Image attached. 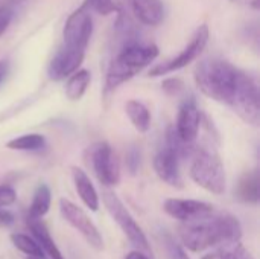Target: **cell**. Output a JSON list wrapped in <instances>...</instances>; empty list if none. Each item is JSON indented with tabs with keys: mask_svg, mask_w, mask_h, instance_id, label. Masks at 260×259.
Wrapping results in <instances>:
<instances>
[{
	"mask_svg": "<svg viewBox=\"0 0 260 259\" xmlns=\"http://www.w3.org/2000/svg\"><path fill=\"white\" fill-rule=\"evenodd\" d=\"M190 179L201 186L203 189L221 195L227 188V176L224 165L216 154V151L210 148L197 150L193 154V160L190 165Z\"/></svg>",
	"mask_w": 260,
	"mask_h": 259,
	"instance_id": "277c9868",
	"label": "cell"
},
{
	"mask_svg": "<svg viewBox=\"0 0 260 259\" xmlns=\"http://www.w3.org/2000/svg\"><path fill=\"white\" fill-rule=\"evenodd\" d=\"M163 209L169 217L180 221H189L213 212L212 205L190 198H168L163 203Z\"/></svg>",
	"mask_w": 260,
	"mask_h": 259,
	"instance_id": "7c38bea8",
	"label": "cell"
},
{
	"mask_svg": "<svg viewBox=\"0 0 260 259\" xmlns=\"http://www.w3.org/2000/svg\"><path fill=\"white\" fill-rule=\"evenodd\" d=\"M201 127V111L197 107L195 101H186L178 111L175 131L177 134L189 143H195Z\"/></svg>",
	"mask_w": 260,
	"mask_h": 259,
	"instance_id": "5bb4252c",
	"label": "cell"
},
{
	"mask_svg": "<svg viewBox=\"0 0 260 259\" xmlns=\"http://www.w3.org/2000/svg\"><path fill=\"white\" fill-rule=\"evenodd\" d=\"M125 259H149L148 255H145V253H142V252H139V250H134V252H129Z\"/></svg>",
	"mask_w": 260,
	"mask_h": 259,
	"instance_id": "1f68e13d",
	"label": "cell"
},
{
	"mask_svg": "<svg viewBox=\"0 0 260 259\" xmlns=\"http://www.w3.org/2000/svg\"><path fill=\"white\" fill-rule=\"evenodd\" d=\"M50 203H52V192H50L49 186L44 183L38 185V188L35 189L34 197H32V203L29 208V217L30 218H43L49 212Z\"/></svg>",
	"mask_w": 260,
	"mask_h": 259,
	"instance_id": "44dd1931",
	"label": "cell"
},
{
	"mask_svg": "<svg viewBox=\"0 0 260 259\" xmlns=\"http://www.w3.org/2000/svg\"><path fill=\"white\" fill-rule=\"evenodd\" d=\"M244 76L245 72L218 58H207L198 63L193 75L195 84L203 95L229 107L233 104Z\"/></svg>",
	"mask_w": 260,
	"mask_h": 259,
	"instance_id": "7a4b0ae2",
	"label": "cell"
},
{
	"mask_svg": "<svg viewBox=\"0 0 260 259\" xmlns=\"http://www.w3.org/2000/svg\"><path fill=\"white\" fill-rule=\"evenodd\" d=\"M134 17L146 26H158L165 18L161 0H126Z\"/></svg>",
	"mask_w": 260,
	"mask_h": 259,
	"instance_id": "9a60e30c",
	"label": "cell"
},
{
	"mask_svg": "<svg viewBox=\"0 0 260 259\" xmlns=\"http://www.w3.org/2000/svg\"><path fill=\"white\" fill-rule=\"evenodd\" d=\"M12 15H14V12L9 6H0V35L5 34V31L11 24Z\"/></svg>",
	"mask_w": 260,
	"mask_h": 259,
	"instance_id": "f546056e",
	"label": "cell"
},
{
	"mask_svg": "<svg viewBox=\"0 0 260 259\" xmlns=\"http://www.w3.org/2000/svg\"><path fill=\"white\" fill-rule=\"evenodd\" d=\"M125 111H126L133 127L139 133H146L151 128V113L143 102H140L137 99H129L125 105Z\"/></svg>",
	"mask_w": 260,
	"mask_h": 259,
	"instance_id": "d6986e66",
	"label": "cell"
},
{
	"mask_svg": "<svg viewBox=\"0 0 260 259\" xmlns=\"http://www.w3.org/2000/svg\"><path fill=\"white\" fill-rule=\"evenodd\" d=\"M88 160L98 180L105 186H116L120 182V165L111 145L98 142L88 150Z\"/></svg>",
	"mask_w": 260,
	"mask_h": 259,
	"instance_id": "52a82bcc",
	"label": "cell"
},
{
	"mask_svg": "<svg viewBox=\"0 0 260 259\" xmlns=\"http://www.w3.org/2000/svg\"><path fill=\"white\" fill-rule=\"evenodd\" d=\"M201 259H227V256H225V253L222 250H219V252L207 253V255H204Z\"/></svg>",
	"mask_w": 260,
	"mask_h": 259,
	"instance_id": "d6a6232c",
	"label": "cell"
},
{
	"mask_svg": "<svg viewBox=\"0 0 260 259\" xmlns=\"http://www.w3.org/2000/svg\"><path fill=\"white\" fill-rule=\"evenodd\" d=\"M11 243L14 244V247L17 250H20L21 253H24L26 256H32V258H44V252L40 247V244L30 238L29 235L24 234H12L11 235Z\"/></svg>",
	"mask_w": 260,
	"mask_h": 259,
	"instance_id": "603a6c76",
	"label": "cell"
},
{
	"mask_svg": "<svg viewBox=\"0 0 260 259\" xmlns=\"http://www.w3.org/2000/svg\"><path fill=\"white\" fill-rule=\"evenodd\" d=\"M126 168L133 176H136L140 168V151L136 147H133L126 153Z\"/></svg>",
	"mask_w": 260,
	"mask_h": 259,
	"instance_id": "83f0119b",
	"label": "cell"
},
{
	"mask_svg": "<svg viewBox=\"0 0 260 259\" xmlns=\"http://www.w3.org/2000/svg\"><path fill=\"white\" fill-rule=\"evenodd\" d=\"M180 157L165 145L154 157V171L160 180L174 188H183V177L180 172Z\"/></svg>",
	"mask_w": 260,
	"mask_h": 259,
	"instance_id": "4fadbf2b",
	"label": "cell"
},
{
	"mask_svg": "<svg viewBox=\"0 0 260 259\" xmlns=\"http://www.w3.org/2000/svg\"><path fill=\"white\" fill-rule=\"evenodd\" d=\"M84 5L101 15H110L113 12H119L120 6L116 0H85Z\"/></svg>",
	"mask_w": 260,
	"mask_h": 259,
	"instance_id": "cb8c5ba5",
	"label": "cell"
},
{
	"mask_svg": "<svg viewBox=\"0 0 260 259\" xmlns=\"http://www.w3.org/2000/svg\"><path fill=\"white\" fill-rule=\"evenodd\" d=\"M72 179L75 183V189H76L79 198L82 200V203L91 212H96L99 209V194H98L94 185L91 183L90 177L87 176V172L78 166H73L72 168Z\"/></svg>",
	"mask_w": 260,
	"mask_h": 259,
	"instance_id": "2e32d148",
	"label": "cell"
},
{
	"mask_svg": "<svg viewBox=\"0 0 260 259\" xmlns=\"http://www.w3.org/2000/svg\"><path fill=\"white\" fill-rule=\"evenodd\" d=\"M209 37H210V32H209V26L207 24H203L197 29L195 35L192 37L190 43L175 56V58H171L161 64H157L154 66L151 70H149V76L152 78H157V76H163V75H168V73H172V72H177L186 66H189L190 63H193L201 53L203 50L206 49L207 43H209Z\"/></svg>",
	"mask_w": 260,
	"mask_h": 259,
	"instance_id": "8992f818",
	"label": "cell"
},
{
	"mask_svg": "<svg viewBox=\"0 0 260 259\" xmlns=\"http://www.w3.org/2000/svg\"><path fill=\"white\" fill-rule=\"evenodd\" d=\"M238 3H244V5H250L253 8H259V0H233Z\"/></svg>",
	"mask_w": 260,
	"mask_h": 259,
	"instance_id": "e575fe53",
	"label": "cell"
},
{
	"mask_svg": "<svg viewBox=\"0 0 260 259\" xmlns=\"http://www.w3.org/2000/svg\"><path fill=\"white\" fill-rule=\"evenodd\" d=\"M85 50L62 44L49 63L47 75L52 81H62L75 73L82 64Z\"/></svg>",
	"mask_w": 260,
	"mask_h": 259,
	"instance_id": "8fae6325",
	"label": "cell"
},
{
	"mask_svg": "<svg viewBox=\"0 0 260 259\" xmlns=\"http://www.w3.org/2000/svg\"><path fill=\"white\" fill-rule=\"evenodd\" d=\"M8 73V61H0V82L5 79Z\"/></svg>",
	"mask_w": 260,
	"mask_h": 259,
	"instance_id": "836d02e7",
	"label": "cell"
},
{
	"mask_svg": "<svg viewBox=\"0 0 260 259\" xmlns=\"http://www.w3.org/2000/svg\"><path fill=\"white\" fill-rule=\"evenodd\" d=\"M225 253L227 259H256L250 250H247L239 241H233V243H227L225 249L222 250Z\"/></svg>",
	"mask_w": 260,
	"mask_h": 259,
	"instance_id": "d4e9b609",
	"label": "cell"
},
{
	"mask_svg": "<svg viewBox=\"0 0 260 259\" xmlns=\"http://www.w3.org/2000/svg\"><path fill=\"white\" fill-rule=\"evenodd\" d=\"M17 200V194L11 186H0V208L11 206Z\"/></svg>",
	"mask_w": 260,
	"mask_h": 259,
	"instance_id": "f1b7e54d",
	"label": "cell"
},
{
	"mask_svg": "<svg viewBox=\"0 0 260 259\" xmlns=\"http://www.w3.org/2000/svg\"><path fill=\"white\" fill-rule=\"evenodd\" d=\"M178 234L184 247L192 252H203L218 244L239 241L242 227L238 218L230 214L213 215V212L189 221H183Z\"/></svg>",
	"mask_w": 260,
	"mask_h": 259,
	"instance_id": "6da1fadb",
	"label": "cell"
},
{
	"mask_svg": "<svg viewBox=\"0 0 260 259\" xmlns=\"http://www.w3.org/2000/svg\"><path fill=\"white\" fill-rule=\"evenodd\" d=\"M230 108L247 124L257 125L260 119V105H259V87L253 76L247 75L244 76L241 87L236 93V98Z\"/></svg>",
	"mask_w": 260,
	"mask_h": 259,
	"instance_id": "9c48e42d",
	"label": "cell"
},
{
	"mask_svg": "<svg viewBox=\"0 0 260 259\" xmlns=\"http://www.w3.org/2000/svg\"><path fill=\"white\" fill-rule=\"evenodd\" d=\"M46 145V139L43 134L30 133V134H23L18 136L6 143L9 150L14 151H38Z\"/></svg>",
	"mask_w": 260,
	"mask_h": 259,
	"instance_id": "7402d4cb",
	"label": "cell"
},
{
	"mask_svg": "<svg viewBox=\"0 0 260 259\" xmlns=\"http://www.w3.org/2000/svg\"><path fill=\"white\" fill-rule=\"evenodd\" d=\"M59 211H61L62 218L69 224H72L87 240V243L91 247H94L96 250L104 249V240H102L101 232L98 231L94 223L88 218V215L79 206H76L70 200L61 198L59 200Z\"/></svg>",
	"mask_w": 260,
	"mask_h": 259,
	"instance_id": "30bf717a",
	"label": "cell"
},
{
	"mask_svg": "<svg viewBox=\"0 0 260 259\" xmlns=\"http://www.w3.org/2000/svg\"><path fill=\"white\" fill-rule=\"evenodd\" d=\"M14 223V215L8 211L0 209V226H11Z\"/></svg>",
	"mask_w": 260,
	"mask_h": 259,
	"instance_id": "4dcf8cb0",
	"label": "cell"
},
{
	"mask_svg": "<svg viewBox=\"0 0 260 259\" xmlns=\"http://www.w3.org/2000/svg\"><path fill=\"white\" fill-rule=\"evenodd\" d=\"M91 82V73L87 69H78L75 73H72L66 84V96L70 101H79L84 93L87 92L88 85Z\"/></svg>",
	"mask_w": 260,
	"mask_h": 259,
	"instance_id": "ffe728a7",
	"label": "cell"
},
{
	"mask_svg": "<svg viewBox=\"0 0 260 259\" xmlns=\"http://www.w3.org/2000/svg\"><path fill=\"white\" fill-rule=\"evenodd\" d=\"M102 200H104L107 211L110 212L113 220L119 224V227L126 235L129 243L136 247V250H139L145 255H151V246L148 243L145 232L142 231L139 223L133 218L129 211L123 206L120 198L111 191H104Z\"/></svg>",
	"mask_w": 260,
	"mask_h": 259,
	"instance_id": "5b68a950",
	"label": "cell"
},
{
	"mask_svg": "<svg viewBox=\"0 0 260 259\" xmlns=\"http://www.w3.org/2000/svg\"><path fill=\"white\" fill-rule=\"evenodd\" d=\"M27 227H29L32 237L35 238V241L43 249V252H46V255H49V258L64 259L62 253L58 249V246L52 240L49 227L41 221V218H30V217H27Z\"/></svg>",
	"mask_w": 260,
	"mask_h": 259,
	"instance_id": "e0dca14e",
	"label": "cell"
},
{
	"mask_svg": "<svg viewBox=\"0 0 260 259\" xmlns=\"http://www.w3.org/2000/svg\"><path fill=\"white\" fill-rule=\"evenodd\" d=\"M158 53V47L152 43H139L137 40L123 43L108 67L105 90L113 92L123 82L129 81L140 70L154 63Z\"/></svg>",
	"mask_w": 260,
	"mask_h": 259,
	"instance_id": "3957f363",
	"label": "cell"
},
{
	"mask_svg": "<svg viewBox=\"0 0 260 259\" xmlns=\"http://www.w3.org/2000/svg\"><path fill=\"white\" fill-rule=\"evenodd\" d=\"M93 34V18L90 14V9L82 5L76 11H73L62 29V38L64 44L76 49L85 50L88 46V41Z\"/></svg>",
	"mask_w": 260,
	"mask_h": 259,
	"instance_id": "ba28073f",
	"label": "cell"
},
{
	"mask_svg": "<svg viewBox=\"0 0 260 259\" xmlns=\"http://www.w3.org/2000/svg\"><path fill=\"white\" fill-rule=\"evenodd\" d=\"M161 89L165 90V93H168L171 96H177L178 93H181L184 90V82L180 78H168L163 81Z\"/></svg>",
	"mask_w": 260,
	"mask_h": 259,
	"instance_id": "4316f807",
	"label": "cell"
},
{
	"mask_svg": "<svg viewBox=\"0 0 260 259\" xmlns=\"http://www.w3.org/2000/svg\"><path fill=\"white\" fill-rule=\"evenodd\" d=\"M27 259H43V258H32V256H27Z\"/></svg>",
	"mask_w": 260,
	"mask_h": 259,
	"instance_id": "d590c367",
	"label": "cell"
},
{
	"mask_svg": "<svg viewBox=\"0 0 260 259\" xmlns=\"http://www.w3.org/2000/svg\"><path fill=\"white\" fill-rule=\"evenodd\" d=\"M236 197L247 205H257L260 198L259 174L257 171L245 172L236 188Z\"/></svg>",
	"mask_w": 260,
	"mask_h": 259,
	"instance_id": "ac0fdd59",
	"label": "cell"
},
{
	"mask_svg": "<svg viewBox=\"0 0 260 259\" xmlns=\"http://www.w3.org/2000/svg\"><path fill=\"white\" fill-rule=\"evenodd\" d=\"M165 247L168 250L169 259H190L187 256V253L184 252L183 246L178 244L169 234L165 235Z\"/></svg>",
	"mask_w": 260,
	"mask_h": 259,
	"instance_id": "484cf974",
	"label": "cell"
}]
</instances>
